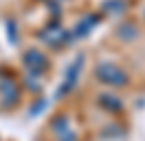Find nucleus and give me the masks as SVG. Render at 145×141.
Segmentation results:
<instances>
[{
  "mask_svg": "<svg viewBox=\"0 0 145 141\" xmlns=\"http://www.w3.org/2000/svg\"><path fill=\"white\" fill-rule=\"evenodd\" d=\"M95 22H97V18H86V20H84L82 24L77 26V35H79V38H84V31H88V29H92V24H95Z\"/></svg>",
  "mask_w": 145,
  "mask_h": 141,
  "instance_id": "nucleus-3",
  "label": "nucleus"
},
{
  "mask_svg": "<svg viewBox=\"0 0 145 141\" xmlns=\"http://www.w3.org/2000/svg\"><path fill=\"white\" fill-rule=\"evenodd\" d=\"M97 77L103 84H108V86H123V84H127V75L114 64H99L97 66Z\"/></svg>",
  "mask_w": 145,
  "mask_h": 141,
  "instance_id": "nucleus-1",
  "label": "nucleus"
},
{
  "mask_svg": "<svg viewBox=\"0 0 145 141\" xmlns=\"http://www.w3.org/2000/svg\"><path fill=\"white\" fill-rule=\"evenodd\" d=\"M24 62H27V64H31V62H33V64H35V66L31 69V73H40L42 69H46V57L42 55V53L29 51L27 55H24Z\"/></svg>",
  "mask_w": 145,
  "mask_h": 141,
  "instance_id": "nucleus-2",
  "label": "nucleus"
}]
</instances>
